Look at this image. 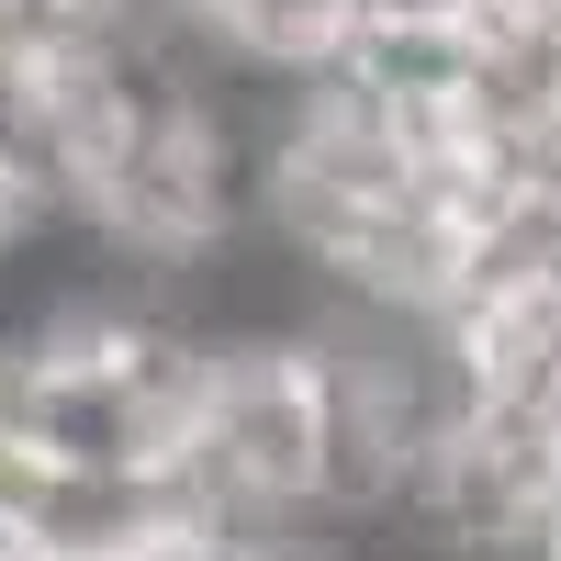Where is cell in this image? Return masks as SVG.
<instances>
[{
  "label": "cell",
  "instance_id": "obj_2",
  "mask_svg": "<svg viewBox=\"0 0 561 561\" xmlns=\"http://www.w3.org/2000/svg\"><path fill=\"white\" fill-rule=\"evenodd\" d=\"M45 225H68V214H57V203H45V192H34V180L12 169V158H0V259H23V248L45 237Z\"/></svg>",
  "mask_w": 561,
  "mask_h": 561
},
{
  "label": "cell",
  "instance_id": "obj_3",
  "mask_svg": "<svg viewBox=\"0 0 561 561\" xmlns=\"http://www.w3.org/2000/svg\"><path fill=\"white\" fill-rule=\"evenodd\" d=\"M359 34H393V23H483V0H348Z\"/></svg>",
  "mask_w": 561,
  "mask_h": 561
},
{
  "label": "cell",
  "instance_id": "obj_1",
  "mask_svg": "<svg viewBox=\"0 0 561 561\" xmlns=\"http://www.w3.org/2000/svg\"><path fill=\"white\" fill-rule=\"evenodd\" d=\"M192 23H203L214 57L270 68V79H314V68H337L359 45L348 0H192Z\"/></svg>",
  "mask_w": 561,
  "mask_h": 561
}]
</instances>
